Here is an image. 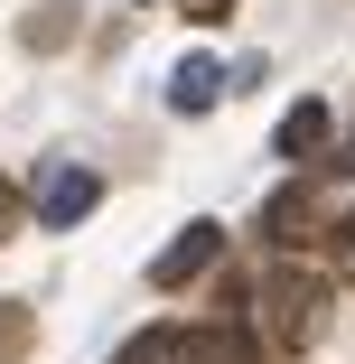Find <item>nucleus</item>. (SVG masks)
<instances>
[{
  "label": "nucleus",
  "instance_id": "nucleus-1",
  "mask_svg": "<svg viewBox=\"0 0 355 364\" xmlns=\"http://www.w3.org/2000/svg\"><path fill=\"white\" fill-rule=\"evenodd\" d=\"M112 364H262V346L243 327H150V336H131Z\"/></svg>",
  "mask_w": 355,
  "mask_h": 364
},
{
  "label": "nucleus",
  "instance_id": "nucleus-2",
  "mask_svg": "<svg viewBox=\"0 0 355 364\" xmlns=\"http://www.w3.org/2000/svg\"><path fill=\"white\" fill-rule=\"evenodd\" d=\"M262 327H271L280 355H300V346L327 327V280H318V271H271V280H262Z\"/></svg>",
  "mask_w": 355,
  "mask_h": 364
},
{
  "label": "nucleus",
  "instance_id": "nucleus-3",
  "mask_svg": "<svg viewBox=\"0 0 355 364\" xmlns=\"http://www.w3.org/2000/svg\"><path fill=\"white\" fill-rule=\"evenodd\" d=\"M94 205H103V178H94L85 159H47L38 187H28V215H38V225H56V234H65V225H85Z\"/></svg>",
  "mask_w": 355,
  "mask_h": 364
},
{
  "label": "nucleus",
  "instance_id": "nucleus-4",
  "mask_svg": "<svg viewBox=\"0 0 355 364\" xmlns=\"http://www.w3.org/2000/svg\"><path fill=\"white\" fill-rule=\"evenodd\" d=\"M216 262H225V225H187V234L150 262V289H187L196 271H216Z\"/></svg>",
  "mask_w": 355,
  "mask_h": 364
},
{
  "label": "nucleus",
  "instance_id": "nucleus-5",
  "mask_svg": "<svg viewBox=\"0 0 355 364\" xmlns=\"http://www.w3.org/2000/svg\"><path fill=\"white\" fill-rule=\"evenodd\" d=\"M271 150L290 159V168H300V159H327V103H309V94H300L290 112H280V131H271Z\"/></svg>",
  "mask_w": 355,
  "mask_h": 364
},
{
  "label": "nucleus",
  "instance_id": "nucleus-6",
  "mask_svg": "<svg viewBox=\"0 0 355 364\" xmlns=\"http://www.w3.org/2000/svg\"><path fill=\"white\" fill-rule=\"evenodd\" d=\"M225 85H234V75H225L216 56H187L178 75H169V112H216V94H225Z\"/></svg>",
  "mask_w": 355,
  "mask_h": 364
},
{
  "label": "nucleus",
  "instance_id": "nucleus-7",
  "mask_svg": "<svg viewBox=\"0 0 355 364\" xmlns=\"http://www.w3.org/2000/svg\"><path fill=\"white\" fill-rule=\"evenodd\" d=\"M262 225H271L280 243H309V234H318V225H309V187H280V196L262 205Z\"/></svg>",
  "mask_w": 355,
  "mask_h": 364
},
{
  "label": "nucleus",
  "instance_id": "nucleus-8",
  "mask_svg": "<svg viewBox=\"0 0 355 364\" xmlns=\"http://www.w3.org/2000/svg\"><path fill=\"white\" fill-rule=\"evenodd\" d=\"M19 215H28V196H19L10 178H0V234H19Z\"/></svg>",
  "mask_w": 355,
  "mask_h": 364
},
{
  "label": "nucleus",
  "instance_id": "nucleus-9",
  "mask_svg": "<svg viewBox=\"0 0 355 364\" xmlns=\"http://www.w3.org/2000/svg\"><path fill=\"white\" fill-rule=\"evenodd\" d=\"M178 10H187V19H196V28H216V19H225V10H234V0H178Z\"/></svg>",
  "mask_w": 355,
  "mask_h": 364
},
{
  "label": "nucleus",
  "instance_id": "nucleus-10",
  "mask_svg": "<svg viewBox=\"0 0 355 364\" xmlns=\"http://www.w3.org/2000/svg\"><path fill=\"white\" fill-rule=\"evenodd\" d=\"M337 262L355 271V215H337Z\"/></svg>",
  "mask_w": 355,
  "mask_h": 364
},
{
  "label": "nucleus",
  "instance_id": "nucleus-11",
  "mask_svg": "<svg viewBox=\"0 0 355 364\" xmlns=\"http://www.w3.org/2000/svg\"><path fill=\"white\" fill-rule=\"evenodd\" d=\"M327 168H346V178H355V131H346V150H327Z\"/></svg>",
  "mask_w": 355,
  "mask_h": 364
}]
</instances>
